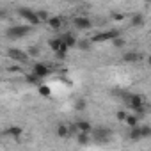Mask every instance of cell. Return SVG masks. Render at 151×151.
Masks as SVG:
<instances>
[{"mask_svg": "<svg viewBox=\"0 0 151 151\" xmlns=\"http://www.w3.org/2000/svg\"><path fill=\"white\" fill-rule=\"evenodd\" d=\"M77 140H78V144H80V146H87V144H89V140H91V133H89V132H78Z\"/></svg>", "mask_w": 151, "mask_h": 151, "instance_id": "18", "label": "cell"}, {"mask_svg": "<svg viewBox=\"0 0 151 151\" xmlns=\"http://www.w3.org/2000/svg\"><path fill=\"white\" fill-rule=\"evenodd\" d=\"M142 57H140V53L139 52H135V50H130V52H124L123 53V62H128V64H133V62H139Z\"/></svg>", "mask_w": 151, "mask_h": 151, "instance_id": "9", "label": "cell"}, {"mask_svg": "<svg viewBox=\"0 0 151 151\" xmlns=\"http://www.w3.org/2000/svg\"><path fill=\"white\" fill-rule=\"evenodd\" d=\"M126 103H128V109H132L135 114L144 116V96H142V94L130 93V94L126 96Z\"/></svg>", "mask_w": 151, "mask_h": 151, "instance_id": "1", "label": "cell"}, {"mask_svg": "<svg viewBox=\"0 0 151 151\" xmlns=\"http://www.w3.org/2000/svg\"><path fill=\"white\" fill-rule=\"evenodd\" d=\"M4 135H6V137H13V139H20V137L23 135V128L13 124V126H9L7 130H4Z\"/></svg>", "mask_w": 151, "mask_h": 151, "instance_id": "10", "label": "cell"}, {"mask_svg": "<svg viewBox=\"0 0 151 151\" xmlns=\"http://www.w3.org/2000/svg\"><path fill=\"white\" fill-rule=\"evenodd\" d=\"M7 57L13 59L14 62H27L29 53L23 52V50H20V48H9V50H7Z\"/></svg>", "mask_w": 151, "mask_h": 151, "instance_id": "5", "label": "cell"}, {"mask_svg": "<svg viewBox=\"0 0 151 151\" xmlns=\"http://www.w3.org/2000/svg\"><path fill=\"white\" fill-rule=\"evenodd\" d=\"M29 55H32V57H36V55H39V50H37L36 46H32V48H29Z\"/></svg>", "mask_w": 151, "mask_h": 151, "instance_id": "30", "label": "cell"}, {"mask_svg": "<svg viewBox=\"0 0 151 151\" xmlns=\"http://www.w3.org/2000/svg\"><path fill=\"white\" fill-rule=\"evenodd\" d=\"M39 93H41L43 96H46V98H48V96L52 94V91H50V87H46V86H43V84L39 86Z\"/></svg>", "mask_w": 151, "mask_h": 151, "instance_id": "27", "label": "cell"}, {"mask_svg": "<svg viewBox=\"0 0 151 151\" xmlns=\"http://www.w3.org/2000/svg\"><path fill=\"white\" fill-rule=\"evenodd\" d=\"M112 18H114L116 22H121V20H124V14H119V13H112Z\"/></svg>", "mask_w": 151, "mask_h": 151, "instance_id": "29", "label": "cell"}, {"mask_svg": "<svg viewBox=\"0 0 151 151\" xmlns=\"http://www.w3.org/2000/svg\"><path fill=\"white\" fill-rule=\"evenodd\" d=\"M124 123L132 128V126H139V123H140V116L139 114H128L126 116V119H124Z\"/></svg>", "mask_w": 151, "mask_h": 151, "instance_id": "17", "label": "cell"}, {"mask_svg": "<svg viewBox=\"0 0 151 151\" xmlns=\"http://www.w3.org/2000/svg\"><path fill=\"white\" fill-rule=\"evenodd\" d=\"M91 133L94 135V139H96L98 142H109V140H110V137H112V132H110L109 128H103V126H100V128L93 130Z\"/></svg>", "mask_w": 151, "mask_h": 151, "instance_id": "6", "label": "cell"}, {"mask_svg": "<svg viewBox=\"0 0 151 151\" xmlns=\"http://www.w3.org/2000/svg\"><path fill=\"white\" fill-rule=\"evenodd\" d=\"M25 80H27L29 84H34V86H41V80H43V78H41V77H37V75L32 71V73H29L27 77H25Z\"/></svg>", "mask_w": 151, "mask_h": 151, "instance_id": "19", "label": "cell"}, {"mask_svg": "<svg viewBox=\"0 0 151 151\" xmlns=\"http://www.w3.org/2000/svg\"><path fill=\"white\" fill-rule=\"evenodd\" d=\"M117 36H121L119 30H107V32H98V34H94V36L91 37V41H93V43H105V41H112V39L117 37Z\"/></svg>", "mask_w": 151, "mask_h": 151, "instance_id": "4", "label": "cell"}, {"mask_svg": "<svg viewBox=\"0 0 151 151\" xmlns=\"http://www.w3.org/2000/svg\"><path fill=\"white\" fill-rule=\"evenodd\" d=\"M91 45H93V41H91V39H82V41H78L77 48H80V50H89V48H91Z\"/></svg>", "mask_w": 151, "mask_h": 151, "instance_id": "22", "label": "cell"}, {"mask_svg": "<svg viewBox=\"0 0 151 151\" xmlns=\"http://www.w3.org/2000/svg\"><path fill=\"white\" fill-rule=\"evenodd\" d=\"M62 45H64L62 37H50V39H48V46H50L52 52H59V50L62 48Z\"/></svg>", "mask_w": 151, "mask_h": 151, "instance_id": "14", "label": "cell"}, {"mask_svg": "<svg viewBox=\"0 0 151 151\" xmlns=\"http://www.w3.org/2000/svg\"><path fill=\"white\" fill-rule=\"evenodd\" d=\"M147 64H149V66H151V55H149V57H147Z\"/></svg>", "mask_w": 151, "mask_h": 151, "instance_id": "31", "label": "cell"}, {"mask_svg": "<svg viewBox=\"0 0 151 151\" xmlns=\"http://www.w3.org/2000/svg\"><path fill=\"white\" fill-rule=\"evenodd\" d=\"M55 133H57V137H59V139H68V137L71 135V128H69V126H66L64 123H59V124H57V128H55Z\"/></svg>", "mask_w": 151, "mask_h": 151, "instance_id": "11", "label": "cell"}, {"mask_svg": "<svg viewBox=\"0 0 151 151\" xmlns=\"http://www.w3.org/2000/svg\"><path fill=\"white\" fill-rule=\"evenodd\" d=\"M130 25L132 27H142L144 25V14H133L130 20Z\"/></svg>", "mask_w": 151, "mask_h": 151, "instance_id": "20", "label": "cell"}, {"mask_svg": "<svg viewBox=\"0 0 151 151\" xmlns=\"http://www.w3.org/2000/svg\"><path fill=\"white\" fill-rule=\"evenodd\" d=\"M32 71L37 75V77H41V78H46L48 75H50V68H48V64H45V62H36V64L32 66Z\"/></svg>", "mask_w": 151, "mask_h": 151, "instance_id": "8", "label": "cell"}, {"mask_svg": "<svg viewBox=\"0 0 151 151\" xmlns=\"http://www.w3.org/2000/svg\"><path fill=\"white\" fill-rule=\"evenodd\" d=\"M140 130H142V139H149L151 137V126L149 124H140Z\"/></svg>", "mask_w": 151, "mask_h": 151, "instance_id": "24", "label": "cell"}, {"mask_svg": "<svg viewBox=\"0 0 151 151\" xmlns=\"http://www.w3.org/2000/svg\"><path fill=\"white\" fill-rule=\"evenodd\" d=\"M60 37H62V41H64V43H66V45H68L69 48H77V45H78V39H77V37H75L73 34H69V32H66V34H62Z\"/></svg>", "mask_w": 151, "mask_h": 151, "instance_id": "13", "label": "cell"}, {"mask_svg": "<svg viewBox=\"0 0 151 151\" xmlns=\"http://www.w3.org/2000/svg\"><path fill=\"white\" fill-rule=\"evenodd\" d=\"M73 25H75L77 30H89L93 27V22L87 16H77V18L73 20Z\"/></svg>", "mask_w": 151, "mask_h": 151, "instance_id": "7", "label": "cell"}, {"mask_svg": "<svg viewBox=\"0 0 151 151\" xmlns=\"http://www.w3.org/2000/svg\"><path fill=\"white\" fill-rule=\"evenodd\" d=\"M86 107H87V100L86 98H78L77 101H75V109L77 110H86Z\"/></svg>", "mask_w": 151, "mask_h": 151, "instance_id": "21", "label": "cell"}, {"mask_svg": "<svg viewBox=\"0 0 151 151\" xmlns=\"http://www.w3.org/2000/svg\"><path fill=\"white\" fill-rule=\"evenodd\" d=\"M37 16H39V20H41L43 23H46V22H48V18H50V16H48V13H46L45 9H41V11H37Z\"/></svg>", "mask_w": 151, "mask_h": 151, "instance_id": "26", "label": "cell"}, {"mask_svg": "<svg viewBox=\"0 0 151 151\" xmlns=\"http://www.w3.org/2000/svg\"><path fill=\"white\" fill-rule=\"evenodd\" d=\"M112 45H114L116 48H124V39H123L121 36H117V37L112 39Z\"/></svg>", "mask_w": 151, "mask_h": 151, "instance_id": "25", "label": "cell"}, {"mask_svg": "<svg viewBox=\"0 0 151 151\" xmlns=\"http://www.w3.org/2000/svg\"><path fill=\"white\" fill-rule=\"evenodd\" d=\"M18 16L20 18H23L29 25H32V27H36V25H39L41 23V20H39V16H37V13H34L32 9H29V7H18Z\"/></svg>", "mask_w": 151, "mask_h": 151, "instance_id": "3", "label": "cell"}, {"mask_svg": "<svg viewBox=\"0 0 151 151\" xmlns=\"http://www.w3.org/2000/svg\"><path fill=\"white\" fill-rule=\"evenodd\" d=\"M29 32H30L29 25H13V27H9L6 30V36H7V39H22Z\"/></svg>", "mask_w": 151, "mask_h": 151, "instance_id": "2", "label": "cell"}, {"mask_svg": "<svg viewBox=\"0 0 151 151\" xmlns=\"http://www.w3.org/2000/svg\"><path fill=\"white\" fill-rule=\"evenodd\" d=\"M77 128H78V132H93V124L87 121V119H78L77 121Z\"/></svg>", "mask_w": 151, "mask_h": 151, "instance_id": "16", "label": "cell"}, {"mask_svg": "<svg viewBox=\"0 0 151 151\" xmlns=\"http://www.w3.org/2000/svg\"><path fill=\"white\" fill-rule=\"evenodd\" d=\"M46 23H48V27H50L52 30H59V29L62 27V18H60V16H50Z\"/></svg>", "mask_w": 151, "mask_h": 151, "instance_id": "15", "label": "cell"}, {"mask_svg": "<svg viewBox=\"0 0 151 151\" xmlns=\"http://www.w3.org/2000/svg\"><path fill=\"white\" fill-rule=\"evenodd\" d=\"M128 139H130V140H133V142H137V140H140V139H142L140 124H139V126H132V128H130V132H128Z\"/></svg>", "mask_w": 151, "mask_h": 151, "instance_id": "12", "label": "cell"}, {"mask_svg": "<svg viewBox=\"0 0 151 151\" xmlns=\"http://www.w3.org/2000/svg\"><path fill=\"white\" fill-rule=\"evenodd\" d=\"M68 50H69V46L64 43L62 45V48L59 50V52H55V55H57V59H66V55H68Z\"/></svg>", "mask_w": 151, "mask_h": 151, "instance_id": "23", "label": "cell"}, {"mask_svg": "<svg viewBox=\"0 0 151 151\" xmlns=\"http://www.w3.org/2000/svg\"><path fill=\"white\" fill-rule=\"evenodd\" d=\"M126 116H128V112H126V110H119V112L116 114V117H117L119 121H123V123H124V119H126Z\"/></svg>", "mask_w": 151, "mask_h": 151, "instance_id": "28", "label": "cell"}]
</instances>
